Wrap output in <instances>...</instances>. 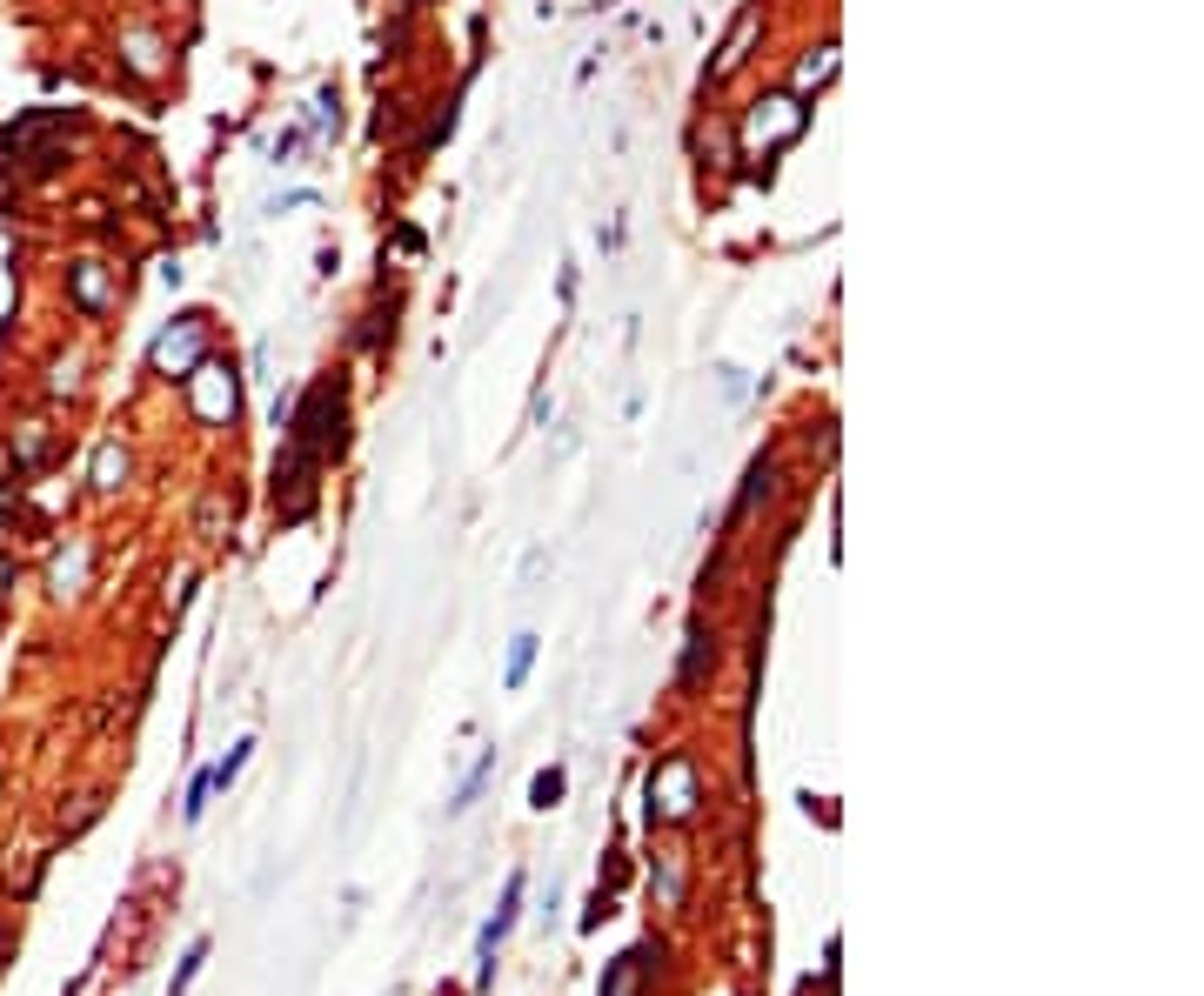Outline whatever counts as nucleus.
I'll return each mask as SVG.
<instances>
[{"label":"nucleus","mask_w":1204,"mask_h":996,"mask_svg":"<svg viewBox=\"0 0 1204 996\" xmlns=\"http://www.w3.org/2000/svg\"><path fill=\"white\" fill-rule=\"evenodd\" d=\"M529 662H535V635H516V649H509V675H502V683H509V689H522Z\"/></svg>","instance_id":"9b49d317"},{"label":"nucleus","mask_w":1204,"mask_h":996,"mask_svg":"<svg viewBox=\"0 0 1204 996\" xmlns=\"http://www.w3.org/2000/svg\"><path fill=\"white\" fill-rule=\"evenodd\" d=\"M202 963H208V936H202V943H194V949L181 956V970H174V983H168V996H187V983H194V976H202Z\"/></svg>","instance_id":"6e6552de"},{"label":"nucleus","mask_w":1204,"mask_h":996,"mask_svg":"<svg viewBox=\"0 0 1204 996\" xmlns=\"http://www.w3.org/2000/svg\"><path fill=\"white\" fill-rule=\"evenodd\" d=\"M797 128H803V107H797V101L784 94V101H763V107L750 114V128H743V141H750V147H769V141H790Z\"/></svg>","instance_id":"f257e3e1"},{"label":"nucleus","mask_w":1204,"mask_h":996,"mask_svg":"<svg viewBox=\"0 0 1204 996\" xmlns=\"http://www.w3.org/2000/svg\"><path fill=\"white\" fill-rule=\"evenodd\" d=\"M562 789H569L562 769H542V776L529 782V803H535V810H556V803H562Z\"/></svg>","instance_id":"0eeeda50"},{"label":"nucleus","mask_w":1204,"mask_h":996,"mask_svg":"<svg viewBox=\"0 0 1204 996\" xmlns=\"http://www.w3.org/2000/svg\"><path fill=\"white\" fill-rule=\"evenodd\" d=\"M489 769H495V749H489V755H482V763H476V769H469V776H462V789H455V803H449V816H462V810H469V803H476V789H482V782H489Z\"/></svg>","instance_id":"423d86ee"},{"label":"nucleus","mask_w":1204,"mask_h":996,"mask_svg":"<svg viewBox=\"0 0 1204 996\" xmlns=\"http://www.w3.org/2000/svg\"><path fill=\"white\" fill-rule=\"evenodd\" d=\"M194 354H202V328H194V322H181L174 335H161V348H154V362H161V368H187Z\"/></svg>","instance_id":"7ed1b4c3"},{"label":"nucleus","mask_w":1204,"mask_h":996,"mask_svg":"<svg viewBox=\"0 0 1204 996\" xmlns=\"http://www.w3.org/2000/svg\"><path fill=\"white\" fill-rule=\"evenodd\" d=\"M636 970H643V949H630L623 963L609 970V989H603V996H630V989H636Z\"/></svg>","instance_id":"9d476101"},{"label":"nucleus","mask_w":1204,"mask_h":996,"mask_svg":"<svg viewBox=\"0 0 1204 996\" xmlns=\"http://www.w3.org/2000/svg\"><path fill=\"white\" fill-rule=\"evenodd\" d=\"M703 656H710V629L689 622V649H683V683H703Z\"/></svg>","instance_id":"39448f33"},{"label":"nucleus","mask_w":1204,"mask_h":996,"mask_svg":"<svg viewBox=\"0 0 1204 996\" xmlns=\"http://www.w3.org/2000/svg\"><path fill=\"white\" fill-rule=\"evenodd\" d=\"M128 462L121 455H114V449H101V462H94V475H101V489H114V475H121Z\"/></svg>","instance_id":"f8f14e48"},{"label":"nucleus","mask_w":1204,"mask_h":996,"mask_svg":"<svg viewBox=\"0 0 1204 996\" xmlns=\"http://www.w3.org/2000/svg\"><path fill=\"white\" fill-rule=\"evenodd\" d=\"M750 34H756V14H743V21H736V34H729V48H723V61L710 67V81H729V74L743 67V54H750Z\"/></svg>","instance_id":"20e7f679"},{"label":"nucleus","mask_w":1204,"mask_h":996,"mask_svg":"<svg viewBox=\"0 0 1204 996\" xmlns=\"http://www.w3.org/2000/svg\"><path fill=\"white\" fill-rule=\"evenodd\" d=\"M194 409L202 415H235V381H221V368H194Z\"/></svg>","instance_id":"f03ea898"},{"label":"nucleus","mask_w":1204,"mask_h":996,"mask_svg":"<svg viewBox=\"0 0 1204 996\" xmlns=\"http://www.w3.org/2000/svg\"><path fill=\"white\" fill-rule=\"evenodd\" d=\"M248 749H255V742H235V749H228V755H221V763L208 769V782H215V789H228V782H235V776H242V763H248Z\"/></svg>","instance_id":"1a4fd4ad"}]
</instances>
